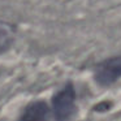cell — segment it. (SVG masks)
I'll use <instances>...</instances> for the list:
<instances>
[{
  "instance_id": "7a4b0ae2",
  "label": "cell",
  "mask_w": 121,
  "mask_h": 121,
  "mask_svg": "<svg viewBox=\"0 0 121 121\" xmlns=\"http://www.w3.org/2000/svg\"><path fill=\"white\" fill-rule=\"evenodd\" d=\"M94 78L95 82L103 87L111 86L117 82L121 78V55L108 57L98 64Z\"/></svg>"
},
{
  "instance_id": "3957f363",
  "label": "cell",
  "mask_w": 121,
  "mask_h": 121,
  "mask_svg": "<svg viewBox=\"0 0 121 121\" xmlns=\"http://www.w3.org/2000/svg\"><path fill=\"white\" fill-rule=\"evenodd\" d=\"M51 109L44 100H34L22 109L17 121H50Z\"/></svg>"
},
{
  "instance_id": "277c9868",
  "label": "cell",
  "mask_w": 121,
  "mask_h": 121,
  "mask_svg": "<svg viewBox=\"0 0 121 121\" xmlns=\"http://www.w3.org/2000/svg\"><path fill=\"white\" fill-rule=\"evenodd\" d=\"M14 43V29L8 22L0 21V55L9 50Z\"/></svg>"
},
{
  "instance_id": "6da1fadb",
  "label": "cell",
  "mask_w": 121,
  "mask_h": 121,
  "mask_svg": "<svg viewBox=\"0 0 121 121\" xmlns=\"http://www.w3.org/2000/svg\"><path fill=\"white\" fill-rule=\"evenodd\" d=\"M77 94L74 86L69 82L52 96L50 109L53 121H70L77 111Z\"/></svg>"
}]
</instances>
